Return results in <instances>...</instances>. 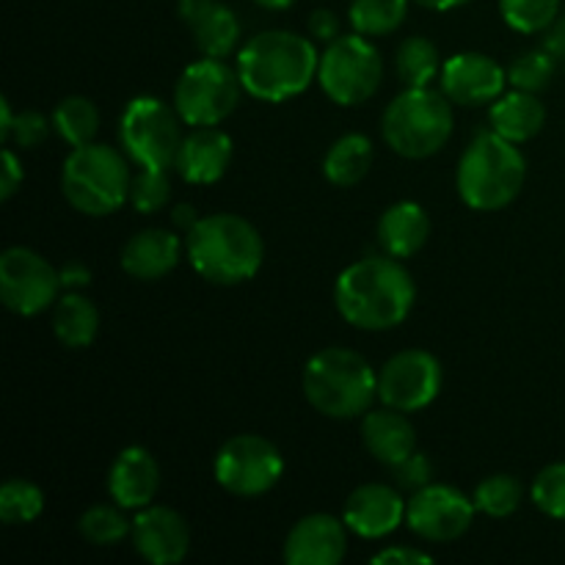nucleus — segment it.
<instances>
[{"label":"nucleus","instance_id":"obj_1","mask_svg":"<svg viewBox=\"0 0 565 565\" xmlns=\"http://www.w3.org/2000/svg\"><path fill=\"white\" fill-rule=\"evenodd\" d=\"M417 287L397 257H364L348 265L334 285L337 312L362 331H390L412 315Z\"/></svg>","mask_w":565,"mask_h":565},{"label":"nucleus","instance_id":"obj_2","mask_svg":"<svg viewBox=\"0 0 565 565\" xmlns=\"http://www.w3.org/2000/svg\"><path fill=\"white\" fill-rule=\"evenodd\" d=\"M320 55L307 36L296 31H263L237 53L243 92L263 103L298 97L318 77Z\"/></svg>","mask_w":565,"mask_h":565},{"label":"nucleus","instance_id":"obj_3","mask_svg":"<svg viewBox=\"0 0 565 565\" xmlns=\"http://www.w3.org/2000/svg\"><path fill=\"white\" fill-rule=\"evenodd\" d=\"M191 268L210 285L232 287L254 279L263 268L265 243L257 226L235 213H213L199 218L185 235Z\"/></svg>","mask_w":565,"mask_h":565},{"label":"nucleus","instance_id":"obj_4","mask_svg":"<svg viewBox=\"0 0 565 565\" xmlns=\"http://www.w3.org/2000/svg\"><path fill=\"white\" fill-rule=\"evenodd\" d=\"M303 395L329 419H356L373 408L379 375L362 353L331 345L315 353L303 367Z\"/></svg>","mask_w":565,"mask_h":565},{"label":"nucleus","instance_id":"obj_5","mask_svg":"<svg viewBox=\"0 0 565 565\" xmlns=\"http://www.w3.org/2000/svg\"><path fill=\"white\" fill-rule=\"evenodd\" d=\"M527 180V160L519 143L497 136L494 130L478 132L458 160V196L480 213L508 207L522 193Z\"/></svg>","mask_w":565,"mask_h":565},{"label":"nucleus","instance_id":"obj_6","mask_svg":"<svg viewBox=\"0 0 565 565\" xmlns=\"http://www.w3.org/2000/svg\"><path fill=\"white\" fill-rule=\"evenodd\" d=\"M132 174L127 158L108 143L72 147L61 166V191L83 215L103 218L130 202Z\"/></svg>","mask_w":565,"mask_h":565},{"label":"nucleus","instance_id":"obj_7","mask_svg":"<svg viewBox=\"0 0 565 565\" xmlns=\"http://www.w3.org/2000/svg\"><path fill=\"white\" fill-rule=\"evenodd\" d=\"M452 103L436 88H406L386 105L381 116V136L401 158L423 160L439 152L452 136Z\"/></svg>","mask_w":565,"mask_h":565},{"label":"nucleus","instance_id":"obj_8","mask_svg":"<svg viewBox=\"0 0 565 565\" xmlns=\"http://www.w3.org/2000/svg\"><path fill=\"white\" fill-rule=\"evenodd\" d=\"M180 114L158 97H132L119 121V141L141 169H171L182 147Z\"/></svg>","mask_w":565,"mask_h":565},{"label":"nucleus","instance_id":"obj_9","mask_svg":"<svg viewBox=\"0 0 565 565\" xmlns=\"http://www.w3.org/2000/svg\"><path fill=\"white\" fill-rule=\"evenodd\" d=\"M381 77H384V61L370 36H362V33L337 36L320 53L318 81L331 103L345 105V108L367 103L379 92Z\"/></svg>","mask_w":565,"mask_h":565},{"label":"nucleus","instance_id":"obj_10","mask_svg":"<svg viewBox=\"0 0 565 565\" xmlns=\"http://www.w3.org/2000/svg\"><path fill=\"white\" fill-rule=\"evenodd\" d=\"M243 83L237 70L224 58H199L180 75L174 88V108L191 127H215L237 108Z\"/></svg>","mask_w":565,"mask_h":565},{"label":"nucleus","instance_id":"obj_11","mask_svg":"<svg viewBox=\"0 0 565 565\" xmlns=\"http://www.w3.org/2000/svg\"><path fill=\"white\" fill-rule=\"evenodd\" d=\"M215 483L230 494L252 500L274 489L285 475L279 447L257 434H237L221 445L213 463Z\"/></svg>","mask_w":565,"mask_h":565},{"label":"nucleus","instance_id":"obj_12","mask_svg":"<svg viewBox=\"0 0 565 565\" xmlns=\"http://www.w3.org/2000/svg\"><path fill=\"white\" fill-rule=\"evenodd\" d=\"M58 268L42 254L25 246L6 248L0 257V298L6 309L20 318H33L58 301L61 292Z\"/></svg>","mask_w":565,"mask_h":565},{"label":"nucleus","instance_id":"obj_13","mask_svg":"<svg viewBox=\"0 0 565 565\" xmlns=\"http://www.w3.org/2000/svg\"><path fill=\"white\" fill-rule=\"evenodd\" d=\"M445 373L441 362L430 351L408 348L386 359L379 373V397L384 406L397 412H423L439 397Z\"/></svg>","mask_w":565,"mask_h":565},{"label":"nucleus","instance_id":"obj_14","mask_svg":"<svg viewBox=\"0 0 565 565\" xmlns=\"http://www.w3.org/2000/svg\"><path fill=\"white\" fill-rule=\"evenodd\" d=\"M472 497L447 483H430L414 491L406 505V524L414 535L430 544H450L458 541L475 522Z\"/></svg>","mask_w":565,"mask_h":565},{"label":"nucleus","instance_id":"obj_15","mask_svg":"<svg viewBox=\"0 0 565 565\" xmlns=\"http://www.w3.org/2000/svg\"><path fill=\"white\" fill-rule=\"evenodd\" d=\"M508 70L486 53H456L441 64V92L463 108L491 105L505 94Z\"/></svg>","mask_w":565,"mask_h":565},{"label":"nucleus","instance_id":"obj_16","mask_svg":"<svg viewBox=\"0 0 565 565\" xmlns=\"http://www.w3.org/2000/svg\"><path fill=\"white\" fill-rule=\"evenodd\" d=\"M132 546L147 563L177 565L191 550V530L174 508L147 505L132 519Z\"/></svg>","mask_w":565,"mask_h":565},{"label":"nucleus","instance_id":"obj_17","mask_svg":"<svg viewBox=\"0 0 565 565\" xmlns=\"http://www.w3.org/2000/svg\"><path fill=\"white\" fill-rule=\"evenodd\" d=\"M345 552L348 524L331 513L298 519L285 539V561L290 565H340Z\"/></svg>","mask_w":565,"mask_h":565},{"label":"nucleus","instance_id":"obj_18","mask_svg":"<svg viewBox=\"0 0 565 565\" xmlns=\"http://www.w3.org/2000/svg\"><path fill=\"white\" fill-rule=\"evenodd\" d=\"M406 505L395 486L364 483L351 491L342 519L348 530L362 539H386L406 522Z\"/></svg>","mask_w":565,"mask_h":565},{"label":"nucleus","instance_id":"obj_19","mask_svg":"<svg viewBox=\"0 0 565 565\" xmlns=\"http://www.w3.org/2000/svg\"><path fill=\"white\" fill-rule=\"evenodd\" d=\"M160 489V467L147 447H125L108 472V494L125 511L152 505Z\"/></svg>","mask_w":565,"mask_h":565},{"label":"nucleus","instance_id":"obj_20","mask_svg":"<svg viewBox=\"0 0 565 565\" xmlns=\"http://www.w3.org/2000/svg\"><path fill=\"white\" fill-rule=\"evenodd\" d=\"M180 17L207 58H226L241 42V20L221 0H180Z\"/></svg>","mask_w":565,"mask_h":565},{"label":"nucleus","instance_id":"obj_21","mask_svg":"<svg viewBox=\"0 0 565 565\" xmlns=\"http://www.w3.org/2000/svg\"><path fill=\"white\" fill-rule=\"evenodd\" d=\"M232 138L218 127H193L182 138L177 154V171L191 185H213L226 174L232 163Z\"/></svg>","mask_w":565,"mask_h":565},{"label":"nucleus","instance_id":"obj_22","mask_svg":"<svg viewBox=\"0 0 565 565\" xmlns=\"http://www.w3.org/2000/svg\"><path fill=\"white\" fill-rule=\"evenodd\" d=\"M362 441L370 456L384 467H397L417 452V430L406 412L397 408H370L362 417Z\"/></svg>","mask_w":565,"mask_h":565},{"label":"nucleus","instance_id":"obj_23","mask_svg":"<svg viewBox=\"0 0 565 565\" xmlns=\"http://www.w3.org/2000/svg\"><path fill=\"white\" fill-rule=\"evenodd\" d=\"M182 243L169 230H143L121 248V270L138 281H158L177 268Z\"/></svg>","mask_w":565,"mask_h":565},{"label":"nucleus","instance_id":"obj_24","mask_svg":"<svg viewBox=\"0 0 565 565\" xmlns=\"http://www.w3.org/2000/svg\"><path fill=\"white\" fill-rule=\"evenodd\" d=\"M489 125L497 136L513 143H524L544 130L546 108L539 94L513 88V92H505L491 103Z\"/></svg>","mask_w":565,"mask_h":565},{"label":"nucleus","instance_id":"obj_25","mask_svg":"<svg viewBox=\"0 0 565 565\" xmlns=\"http://www.w3.org/2000/svg\"><path fill=\"white\" fill-rule=\"evenodd\" d=\"M430 237V218L423 204L395 202L379 221V243L384 254L397 259L414 257Z\"/></svg>","mask_w":565,"mask_h":565},{"label":"nucleus","instance_id":"obj_26","mask_svg":"<svg viewBox=\"0 0 565 565\" xmlns=\"http://www.w3.org/2000/svg\"><path fill=\"white\" fill-rule=\"evenodd\" d=\"M375 147L364 132H348L337 138L323 158V177L337 188H351L370 174Z\"/></svg>","mask_w":565,"mask_h":565},{"label":"nucleus","instance_id":"obj_27","mask_svg":"<svg viewBox=\"0 0 565 565\" xmlns=\"http://www.w3.org/2000/svg\"><path fill=\"white\" fill-rule=\"evenodd\" d=\"M53 331L64 348H72V351L88 348L97 340L99 331L97 307L81 292H66L55 301Z\"/></svg>","mask_w":565,"mask_h":565},{"label":"nucleus","instance_id":"obj_28","mask_svg":"<svg viewBox=\"0 0 565 565\" xmlns=\"http://www.w3.org/2000/svg\"><path fill=\"white\" fill-rule=\"evenodd\" d=\"M395 72L406 88H425L441 75L439 47L428 36L403 39L395 53Z\"/></svg>","mask_w":565,"mask_h":565},{"label":"nucleus","instance_id":"obj_29","mask_svg":"<svg viewBox=\"0 0 565 565\" xmlns=\"http://www.w3.org/2000/svg\"><path fill=\"white\" fill-rule=\"evenodd\" d=\"M53 130L70 147L92 143L99 130V110L88 97H64L53 110Z\"/></svg>","mask_w":565,"mask_h":565},{"label":"nucleus","instance_id":"obj_30","mask_svg":"<svg viewBox=\"0 0 565 565\" xmlns=\"http://www.w3.org/2000/svg\"><path fill=\"white\" fill-rule=\"evenodd\" d=\"M408 3L412 0H353L348 17L362 36H390L406 22Z\"/></svg>","mask_w":565,"mask_h":565},{"label":"nucleus","instance_id":"obj_31","mask_svg":"<svg viewBox=\"0 0 565 565\" xmlns=\"http://www.w3.org/2000/svg\"><path fill=\"white\" fill-rule=\"evenodd\" d=\"M125 508L121 505H92L88 511L81 513L77 519V530H81L83 541L94 546H116L132 535V524L127 522Z\"/></svg>","mask_w":565,"mask_h":565},{"label":"nucleus","instance_id":"obj_32","mask_svg":"<svg viewBox=\"0 0 565 565\" xmlns=\"http://www.w3.org/2000/svg\"><path fill=\"white\" fill-rule=\"evenodd\" d=\"M472 500L478 513H486L491 519H505L516 513L524 502V486L513 475H491V478L480 480Z\"/></svg>","mask_w":565,"mask_h":565},{"label":"nucleus","instance_id":"obj_33","mask_svg":"<svg viewBox=\"0 0 565 565\" xmlns=\"http://www.w3.org/2000/svg\"><path fill=\"white\" fill-rule=\"evenodd\" d=\"M44 491L25 478L6 480L0 489V519L6 524H31L42 516Z\"/></svg>","mask_w":565,"mask_h":565},{"label":"nucleus","instance_id":"obj_34","mask_svg":"<svg viewBox=\"0 0 565 565\" xmlns=\"http://www.w3.org/2000/svg\"><path fill=\"white\" fill-rule=\"evenodd\" d=\"M500 14L513 31L541 33L561 17V0H500Z\"/></svg>","mask_w":565,"mask_h":565},{"label":"nucleus","instance_id":"obj_35","mask_svg":"<svg viewBox=\"0 0 565 565\" xmlns=\"http://www.w3.org/2000/svg\"><path fill=\"white\" fill-rule=\"evenodd\" d=\"M555 64L557 61L550 50H530V53L513 58V64L508 66V83L513 88H522V92L539 94L552 83Z\"/></svg>","mask_w":565,"mask_h":565},{"label":"nucleus","instance_id":"obj_36","mask_svg":"<svg viewBox=\"0 0 565 565\" xmlns=\"http://www.w3.org/2000/svg\"><path fill=\"white\" fill-rule=\"evenodd\" d=\"M171 199V180L169 169H141L138 174H132L130 185V204L138 213L149 215L158 213L169 204Z\"/></svg>","mask_w":565,"mask_h":565},{"label":"nucleus","instance_id":"obj_37","mask_svg":"<svg viewBox=\"0 0 565 565\" xmlns=\"http://www.w3.org/2000/svg\"><path fill=\"white\" fill-rule=\"evenodd\" d=\"M533 505L550 519H563L565 522V461L550 463L541 469L533 480Z\"/></svg>","mask_w":565,"mask_h":565},{"label":"nucleus","instance_id":"obj_38","mask_svg":"<svg viewBox=\"0 0 565 565\" xmlns=\"http://www.w3.org/2000/svg\"><path fill=\"white\" fill-rule=\"evenodd\" d=\"M50 127H53V119L42 116L39 110H22L14 116L9 141H14L20 149H33L47 138Z\"/></svg>","mask_w":565,"mask_h":565},{"label":"nucleus","instance_id":"obj_39","mask_svg":"<svg viewBox=\"0 0 565 565\" xmlns=\"http://www.w3.org/2000/svg\"><path fill=\"white\" fill-rule=\"evenodd\" d=\"M392 475H395V483L401 486V489L419 491L425 489V486L434 483V463H430V458L425 456V452L417 450L414 456H408L406 461L392 467Z\"/></svg>","mask_w":565,"mask_h":565},{"label":"nucleus","instance_id":"obj_40","mask_svg":"<svg viewBox=\"0 0 565 565\" xmlns=\"http://www.w3.org/2000/svg\"><path fill=\"white\" fill-rule=\"evenodd\" d=\"M434 557L417 546H386L379 555H373V565H428Z\"/></svg>","mask_w":565,"mask_h":565},{"label":"nucleus","instance_id":"obj_41","mask_svg":"<svg viewBox=\"0 0 565 565\" xmlns=\"http://www.w3.org/2000/svg\"><path fill=\"white\" fill-rule=\"evenodd\" d=\"M309 33H312L318 42L331 44L337 36H342L340 17H337L331 9H315L312 14H309Z\"/></svg>","mask_w":565,"mask_h":565},{"label":"nucleus","instance_id":"obj_42","mask_svg":"<svg viewBox=\"0 0 565 565\" xmlns=\"http://www.w3.org/2000/svg\"><path fill=\"white\" fill-rule=\"evenodd\" d=\"M20 185H22V163H20V158H17L9 147H6L3 149V169H0V199H3V202H9V199L20 191Z\"/></svg>","mask_w":565,"mask_h":565},{"label":"nucleus","instance_id":"obj_43","mask_svg":"<svg viewBox=\"0 0 565 565\" xmlns=\"http://www.w3.org/2000/svg\"><path fill=\"white\" fill-rule=\"evenodd\" d=\"M58 274L61 285H64L66 290H81V287H86L88 281H92V270H88V265L81 263V259H66L58 268Z\"/></svg>","mask_w":565,"mask_h":565},{"label":"nucleus","instance_id":"obj_44","mask_svg":"<svg viewBox=\"0 0 565 565\" xmlns=\"http://www.w3.org/2000/svg\"><path fill=\"white\" fill-rule=\"evenodd\" d=\"M544 50H550L555 61H565V14L557 17L550 31H546Z\"/></svg>","mask_w":565,"mask_h":565},{"label":"nucleus","instance_id":"obj_45","mask_svg":"<svg viewBox=\"0 0 565 565\" xmlns=\"http://www.w3.org/2000/svg\"><path fill=\"white\" fill-rule=\"evenodd\" d=\"M171 224L177 226V230L180 232H191L193 226L199 224V213H196V207H193V204H188V202H180V204H174V207H171Z\"/></svg>","mask_w":565,"mask_h":565},{"label":"nucleus","instance_id":"obj_46","mask_svg":"<svg viewBox=\"0 0 565 565\" xmlns=\"http://www.w3.org/2000/svg\"><path fill=\"white\" fill-rule=\"evenodd\" d=\"M11 125H14V114H11L9 99H0V141L9 143Z\"/></svg>","mask_w":565,"mask_h":565},{"label":"nucleus","instance_id":"obj_47","mask_svg":"<svg viewBox=\"0 0 565 565\" xmlns=\"http://www.w3.org/2000/svg\"><path fill=\"white\" fill-rule=\"evenodd\" d=\"M412 3L423 6V9H430V11H450V9H458V6L469 3V0H412Z\"/></svg>","mask_w":565,"mask_h":565},{"label":"nucleus","instance_id":"obj_48","mask_svg":"<svg viewBox=\"0 0 565 565\" xmlns=\"http://www.w3.org/2000/svg\"><path fill=\"white\" fill-rule=\"evenodd\" d=\"M257 6H263V9H270V11H281V9H290L296 0H254Z\"/></svg>","mask_w":565,"mask_h":565}]
</instances>
